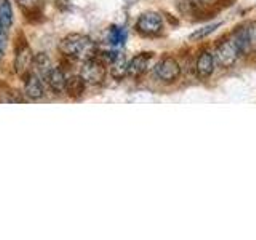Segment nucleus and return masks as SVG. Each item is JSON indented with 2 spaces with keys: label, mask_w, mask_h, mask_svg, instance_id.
<instances>
[{
  "label": "nucleus",
  "mask_w": 256,
  "mask_h": 240,
  "mask_svg": "<svg viewBox=\"0 0 256 240\" xmlns=\"http://www.w3.org/2000/svg\"><path fill=\"white\" fill-rule=\"evenodd\" d=\"M60 52L69 56V58L86 61L98 54V46H96L92 37L84 34H70L61 40Z\"/></svg>",
  "instance_id": "1"
},
{
  "label": "nucleus",
  "mask_w": 256,
  "mask_h": 240,
  "mask_svg": "<svg viewBox=\"0 0 256 240\" xmlns=\"http://www.w3.org/2000/svg\"><path fill=\"white\" fill-rule=\"evenodd\" d=\"M106 66L100 58H92V60H86L84 61V66L80 69V77H82L86 85H100L104 82L106 78Z\"/></svg>",
  "instance_id": "2"
},
{
  "label": "nucleus",
  "mask_w": 256,
  "mask_h": 240,
  "mask_svg": "<svg viewBox=\"0 0 256 240\" xmlns=\"http://www.w3.org/2000/svg\"><path fill=\"white\" fill-rule=\"evenodd\" d=\"M154 74L158 80H162L165 84H173L180 78L181 76V66L174 58H164L162 61L157 62L154 68Z\"/></svg>",
  "instance_id": "3"
},
{
  "label": "nucleus",
  "mask_w": 256,
  "mask_h": 240,
  "mask_svg": "<svg viewBox=\"0 0 256 240\" xmlns=\"http://www.w3.org/2000/svg\"><path fill=\"white\" fill-rule=\"evenodd\" d=\"M136 29L142 36H158L164 30V20L158 13H144L140 16L138 22H136Z\"/></svg>",
  "instance_id": "4"
},
{
  "label": "nucleus",
  "mask_w": 256,
  "mask_h": 240,
  "mask_svg": "<svg viewBox=\"0 0 256 240\" xmlns=\"http://www.w3.org/2000/svg\"><path fill=\"white\" fill-rule=\"evenodd\" d=\"M240 54H242V53L238 52L236 42L230 38V40H226V42L220 44L218 50H216V60L220 61L221 66L230 68V66H234V64L237 62V60L240 58Z\"/></svg>",
  "instance_id": "5"
},
{
  "label": "nucleus",
  "mask_w": 256,
  "mask_h": 240,
  "mask_svg": "<svg viewBox=\"0 0 256 240\" xmlns=\"http://www.w3.org/2000/svg\"><path fill=\"white\" fill-rule=\"evenodd\" d=\"M32 60H34V54H32V50L29 48V45L24 44L21 48H18V52H16V58H14L16 74L21 76V77H26L30 72Z\"/></svg>",
  "instance_id": "6"
},
{
  "label": "nucleus",
  "mask_w": 256,
  "mask_h": 240,
  "mask_svg": "<svg viewBox=\"0 0 256 240\" xmlns=\"http://www.w3.org/2000/svg\"><path fill=\"white\" fill-rule=\"evenodd\" d=\"M24 94L32 101L42 100L45 96V88H44L42 78L36 76L34 72H29L26 76V80H24Z\"/></svg>",
  "instance_id": "7"
},
{
  "label": "nucleus",
  "mask_w": 256,
  "mask_h": 240,
  "mask_svg": "<svg viewBox=\"0 0 256 240\" xmlns=\"http://www.w3.org/2000/svg\"><path fill=\"white\" fill-rule=\"evenodd\" d=\"M46 82L48 86L52 88V92L56 94H61L66 92V84H68V77L64 74V70L61 68H52V70L48 72L46 76Z\"/></svg>",
  "instance_id": "8"
},
{
  "label": "nucleus",
  "mask_w": 256,
  "mask_h": 240,
  "mask_svg": "<svg viewBox=\"0 0 256 240\" xmlns=\"http://www.w3.org/2000/svg\"><path fill=\"white\" fill-rule=\"evenodd\" d=\"M150 60H152V53H141L138 56H134V58L128 62V74L132 77L142 76L144 72L148 70Z\"/></svg>",
  "instance_id": "9"
},
{
  "label": "nucleus",
  "mask_w": 256,
  "mask_h": 240,
  "mask_svg": "<svg viewBox=\"0 0 256 240\" xmlns=\"http://www.w3.org/2000/svg\"><path fill=\"white\" fill-rule=\"evenodd\" d=\"M52 60L50 56L46 53H37L34 56V60H32V72H34L36 76H38L42 80L46 78L48 72L52 70Z\"/></svg>",
  "instance_id": "10"
},
{
  "label": "nucleus",
  "mask_w": 256,
  "mask_h": 240,
  "mask_svg": "<svg viewBox=\"0 0 256 240\" xmlns=\"http://www.w3.org/2000/svg\"><path fill=\"white\" fill-rule=\"evenodd\" d=\"M196 69H197V76L200 78H208L214 70V56L208 52H204L197 58Z\"/></svg>",
  "instance_id": "11"
},
{
  "label": "nucleus",
  "mask_w": 256,
  "mask_h": 240,
  "mask_svg": "<svg viewBox=\"0 0 256 240\" xmlns=\"http://www.w3.org/2000/svg\"><path fill=\"white\" fill-rule=\"evenodd\" d=\"M85 90H86V82L80 76H74V77L68 78L66 92L70 98H74V100L82 98V96L85 94Z\"/></svg>",
  "instance_id": "12"
},
{
  "label": "nucleus",
  "mask_w": 256,
  "mask_h": 240,
  "mask_svg": "<svg viewBox=\"0 0 256 240\" xmlns=\"http://www.w3.org/2000/svg\"><path fill=\"white\" fill-rule=\"evenodd\" d=\"M110 74L116 80H122L128 74V61L125 54H117V58L110 62Z\"/></svg>",
  "instance_id": "13"
},
{
  "label": "nucleus",
  "mask_w": 256,
  "mask_h": 240,
  "mask_svg": "<svg viewBox=\"0 0 256 240\" xmlns=\"http://www.w3.org/2000/svg\"><path fill=\"white\" fill-rule=\"evenodd\" d=\"M108 42L112 46H124L126 42V30L120 26H110L108 32Z\"/></svg>",
  "instance_id": "14"
},
{
  "label": "nucleus",
  "mask_w": 256,
  "mask_h": 240,
  "mask_svg": "<svg viewBox=\"0 0 256 240\" xmlns=\"http://www.w3.org/2000/svg\"><path fill=\"white\" fill-rule=\"evenodd\" d=\"M0 22L5 30H8L13 24V8L10 0H0Z\"/></svg>",
  "instance_id": "15"
},
{
  "label": "nucleus",
  "mask_w": 256,
  "mask_h": 240,
  "mask_svg": "<svg viewBox=\"0 0 256 240\" xmlns=\"http://www.w3.org/2000/svg\"><path fill=\"white\" fill-rule=\"evenodd\" d=\"M232 40L236 42L237 48H238V52L240 53H248L252 50V46H250V42H248V36H246V28L245 29H240L236 32V36L232 37Z\"/></svg>",
  "instance_id": "16"
},
{
  "label": "nucleus",
  "mask_w": 256,
  "mask_h": 240,
  "mask_svg": "<svg viewBox=\"0 0 256 240\" xmlns=\"http://www.w3.org/2000/svg\"><path fill=\"white\" fill-rule=\"evenodd\" d=\"M221 26V22H214V24H210V26H205L204 29H198L197 32L190 36V40H200V38H205L206 36L213 34V32Z\"/></svg>",
  "instance_id": "17"
},
{
  "label": "nucleus",
  "mask_w": 256,
  "mask_h": 240,
  "mask_svg": "<svg viewBox=\"0 0 256 240\" xmlns=\"http://www.w3.org/2000/svg\"><path fill=\"white\" fill-rule=\"evenodd\" d=\"M246 36H248V42L253 50H256V22H252L250 26L246 28Z\"/></svg>",
  "instance_id": "18"
},
{
  "label": "nucleus",
  "mask_w": 256,
  "mask_h": 240,
  "mask_svg": "<svg viewBox=\"0 0 256 240\" xmlns=\"http://www.w3.org/2000/svg\"><path fill=\"white\" fill-rule=\"evenodd\" d=\"M16 4L21 8H24V10H30V8H34L40 4V0H16Z\"/></svg>",
  "instance_id": "19"
},
{
  "label": "nucleus",
  "mask_w": 256,
  "mask_h": 240,
  "mask_svg": "<svg viewBox=\"0 0 256 240\" xmlns=\"http://www.w3.org/2000/svg\"><path fill=\"white\" fill-rule=\"evenodd\" d=\"M6 52V36H0V60L4 58V54Z\"/></svg>",
  "instance_id": "20"
},
{
  "label": "nucleus",
  "mask_w": 256,
  "mask_h": 240,
  "mask_svg": "<svg viewBox=\"0 0 256 240\" xmlns=\"http://www.w3.org/2000/svg\"><path fill=\"white\" fill-rule=\"evenodd\" d=\"M4 34H5V29L2 26V22H0V36H4Z\"/></svg>",
  "instance_id": "21"
},
{
  "label": "nucleus",
  "mask_w": 256,
  "mask_h": 240,
  "mask_svg": "<svg viewBox=\"0 0 256 240\" xmlns=\"http://www.w3.org/2000/svg\"><path fill=\"white\" fill-rule=\"evenodd\" d=\"M125 2H126V4H134L136 0H125Z\"/></svg>",
  "instance_id": "22"
}]
</instances>
